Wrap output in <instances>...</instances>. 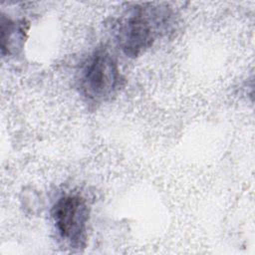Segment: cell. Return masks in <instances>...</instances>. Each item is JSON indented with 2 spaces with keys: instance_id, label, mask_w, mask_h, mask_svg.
Listing matches in <instances>:
<instances>
[{
  "instance_id": "1",
  "label": "cell",
  "mask_w": 255,
  "mask_h": 255,
  "mask_svg": "<svg viewBox=\"0 0 255 255\" xmlns=\"http://www.w3.org/2000/svg\"><path fill=\"white\" fill-rule=\"evenodd\" d=\"M170 12L167 7L150 3L129 7L117 20L116 41L123 53L135 58L144 53L167 26Z\"/></svg>"
},
{
  "instance_id": "2",
  "label": "cell",
  "mask_w": 255,
  "mask_h": 255,
  "mask_svg": "<svg viewBox=\"0 0 255 255\" xmlns=\"http://www.w3.org/2000/svg\"><path fill=\"white\" fill-rule=\"evenodd\" d=\"M124 78L117 61L107 50L100 49L84 64L79 79L81 94L91 103L112 100L123 87Z\"/></svg>"
},
{
  "instance_id": "3",
  "label": "cell",
  "mask_w": 255,
  "mask_h": 255,
  "mask_svg": "<svg viewBox=\"0 0 255 255\" xmlns=\"http://www.w3.org/2000/svg\"><path fill=\"white\" fill-rule=\"evenodd\" d=\"M52 218L59 236L73 248L86 246L89 208L79 194L61 196L52 208Z\"/></svg>"
},
{
  "instance_id": "4",
  "label": "cell",
  "mask_w": 255,
  "mask_h": 255,
  "mask_svg": "<svg viewBox=\"0 0 255 255\" xmlns=\"http://www.w3.org/2000/svg\"><path fill=\"white\" fill-rule=\"evenodd\" d=\"M27 23L25 20H11L1 18V51L2 55L16 53L21 49L27 33Z\"/></svg>"
}]
</instances>
